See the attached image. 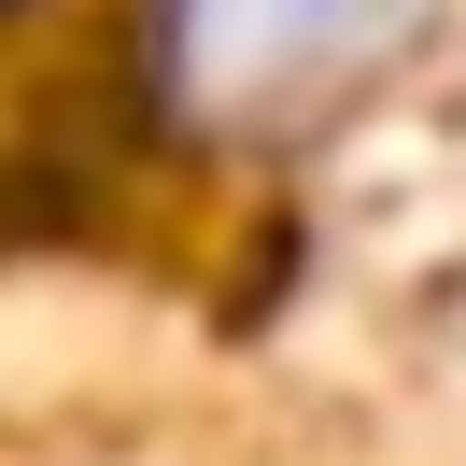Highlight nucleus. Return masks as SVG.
Wrapping results in <instances>:
<instances>
[{
    "mask_svg": "<svg viewBox=\"0 0 466 466\" xmlns=\"http://www.w3.org/2000/svg\"><path fill=\"white\" fill-rule=\"evenodd\" d=\"M424 29L438 0H156L142 71L170 127H198V142H283V127L368 99Z\"/></svg>",
    "mask_w": 466,
    "mask_h": 466,
    "instance_id": "obj_1",
    "label": "nucleus"
}]
</instances>
